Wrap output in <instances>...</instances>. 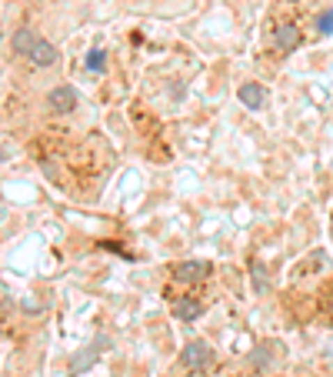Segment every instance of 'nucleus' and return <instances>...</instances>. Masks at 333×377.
Instances as JSON below:
<instances>
[{"instance_id":"1","label":"nucleus","mask_w":333,"mask_h":377,"mask_svg":"<svg viewBox=\"0 0 333 377\" xmlns=\"http://www.w3.org/2000/svg\"><path fill=\"white\" fill-rule=\"evenodd\" d=\"M210 364H213V354L203 341H190V344L183 347V367L187 371H207Z\"/></svg>"},{"instance_id":"2","label":"nucleus","mask_w":333,"mask_h":377,"mask_svg":"<svg viewBox=\"0 0 333 377\" xmlns=\"http://www.w3.org/2000/svg\"><path fill=\"white\" fill-rule=\"evenodd\" d=\"M104 347H110V341H104V337H97V341H93V344L87 347V350H84V354H77L74 361H70V374H84L87 367H93Z\"/></svg>"},{"instance_id":"3","label":"nucleus","mask_w":333,"mask_h":377,"mask_svg":"<svg viewBox=\"0 0 333 377\" xmlns=\"http://www.w3.org/2000/svg\"><path fill=\"white\" fill-rule=\"evenodd\" d=\"M207 274H210V264H207V260H183V264L173 267V277H177V281H187V284L203 281Z\"/></svg>"},{"instance_id":"4","label":"nucleus","mask_w":333,"mask_h":377,"mask_svg":"<svg viewBox=\"0 0 333 377\" xmlns=\"http://www.w3.org/2000/svg\"><path fill=\"white\" fill-rule=\"evenodd\" d=\"M47 104L54 107L57 114H70L77 107V91L74 87H54V91L47 94Z\"/></svg>"},{"instance_id":"5","label":"nucleus","mask_w":333,"mask_h":377,"mask_svg":"<svg viewBox=\"0 0 333 377\" xmlns=\"http://www.w3.org/2000/svg\"><path fill=\"white\" fill-rule=\"evenodd\" d=\"M273 44H277V50H280V54H293V50H297V44H300V31H297L293 24H280V27H277V34H273Z\"/></svg>"},{"instance_id":"6","label":"nucleus","mask_w":333,"mask_h":377,"mask_svg":"<svg viewBox=\"0 0 333 377\" xmlns=\"http://www.w3.org/2000/svg\"><path fill=\"white\" fill-rule=\"evenodd\" d=\"M240 104L250 107V110H260L267 104V91L260 84H240Z\"/></svg>"},{"instance_id":"7","label":"nucleus","mask_w":333,"mask_h":377,"mask_svg":"<svg viewBox=\"0 0 333 377\" xmlns=\"http://www.w3.org/2000/svg\"><path fill=\"white\" fill-rule=\"evenodd\" d=\"M37 34H33V27H20V31L14 34V50L17 54H24V57H31V50L37 47Z\"/></svg>"},{"instance_id":"8","label":"nucleus","mask_w":333,"mask_h":377,"mask_svg":"<svg viewBox=\"0 0 333 377\" xmlns=\"http://www.w3.org/2000/svg\"><path fill=\"white\" fill-rule=\"evenodd\" d=\"M173 314H177V320H197L203 314V304L194 301V297H183V301L173 304Z\"/></svg>"},{"instance_id":"9","label":"nucleus","mask_w":333,"mask_h":377,"mask_svg":"<svg viewBox=\"0 0 333 377\" xmlns=\"http://www.w3.org/2000/svg\"><path fill=\"white\" fill-rule=\"evenodd\" d=\"M31 61L37 64V67H50V64L57 61V47L47 44V40H37V47L31 50Z\"/></svg>"},{"instance_id":"10","label":"nucleus","mask_w":333,"mask_h":377,"mask_svg":"<svg viewBox=\"0 0 333 377\" xmlns=\"http://www.w3.org/2000/svg\"><path fill=\"white\" fill-rule=\"evenodd\" d=\"M104 67H107V54H104V50H91V54H87V71L100 74Z\"/></svg>"},{"instance_id":"11","label":"nucleus","mask_w":333,"mask_h":377,"mask_svg":"<svg viewBox=\"0 0 333 377\" xmlns=\"http://www.w3.org/2000/svg\"><path fill=\"white\" fill-rule=\"evenodd\" d=\"M250 364H254V367H270V347L267 344L257 347V350L250 354Z\"/></svg>"},{"instance_id":"12","label":"nucleus","mask_w":333,"mask_h":377,"mask_svg":"<svg viewBox=\"0 0 333 377\" xmlns=\"http://www.w3.org/2000/svg\"><path fill=\"white\" fill-rule=\"evenodd\" d=\"M317 34H333V7L317 17Z\"/></svg>"},{"instance_id":"13","label":"nucleus","mask_w":333,"mask_h":377,"mask_svg":"<svg viewBox=\"0 0 333 377\" xmlns=\"http://www.w3.org/2000/svg\"><path fill=\"white\" fill-rule=\"evenodd\" d=\"M254 281H257V290L267 287V281H263V267H260V264H254Z\"/></svg>"},{"instance_id":"14","label":"nucleus","mask_w":333,"mask_h":377,"mask_svg":"<svg viewBox=\"0 0 333 377\" xmlns=\"http://www.w3.org/2000/svg\"><path fill=\"white\" fill-rule=\"evenodd\" d=\"M330 320H333V311H330Z\"/></svg>"}]
</instances>
